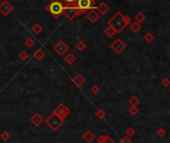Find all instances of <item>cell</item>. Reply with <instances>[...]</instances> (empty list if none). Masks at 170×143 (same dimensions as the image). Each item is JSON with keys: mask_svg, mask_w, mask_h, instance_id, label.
Masks as SVG:
<instances>
[{"mask_svg": "<svg viewBox=\"0 0 170 143\" xmlns=\"http://www.w3.org/2000/svg\"><path fill=\"white\" fill-rule=\"evenodd\" d=\"M130 22H131L130 17L126 16V15H122V13L120 12H116L107 21V24H109L107 26L112 27L114 30L116 34H120L129 25Z\"/></svg>", "mask_w": 170, "mask_h": 143, "instance_id": "obj_1", "label": "cell"}, {"mask_svg": "<svg viewBox=\"0 0 170 143\" xmlns=\"http://www.w3.org/2000/svg\"><path fill=\"white\" fill-rule=\"evenodd\" d=\"M64 4L62 3L61 0H52L47 6H46V10L54 17L55 19L60 18L64 9Z\"/></svg>", "mask_w": 170, "mask_h": 143, "instance_id": "obj_2", "label": "cell"}, {"mask_svg": "<svg viewBox=\"0 0 170 143\" xmlns=\"http://www.w3.org/2000/svg\"><path fill=\"white\" fill-rule=\"evenodd\" d=\"M44 121H45V123L48 125V127H49L51 130H53V131H58L59 129L63 126L64 123H65V120L61 119L60 117H58L56 114L53 113H51Z\"/></svg>", "mask_w": 170, "mask_h": 143, "instance_id": "obj_3", "label": "cell"}, {"mask_svg": "<svg viewBox=\"0 0 170 143\" xmlns=\"http://www.w3.org/2000/svg\"><path fill=\"white\" fill-rule=\"evenodd\" d=\"M86 12H87V10L79 9L78 7H67V6H64L62 14H63L68 20L72 21L73 19H75L77 16H79V15L83 14V13H86Z\"/></svg>", "mask_w": 170, "mask_h": 143, "instance_id": "obj_4", "label": "cell"}, {"mask_svg": "<svg viewBox=\"0 0 170 143\" xmlns=\"http://www.w3.org/2000/svg\"><path fill=\"white\" fill-rule=\"evenodd\" d=\"M53 113H55L58 117H60L61 119L65 120L71 114V109L69 107L66 106L64 103H59L58 106L53 110Z\"/></svg>", "mask_w": 170, "mask_h": 143, "instance_id": "obj_5", "label": "cell"}, {"mask_svg": "<svg viewBox=\"0 0 170 143\" xmlns=\"http://www.w3.org/2000/svg\"><path fill=\"white\" fill-rule=\"evenodd\" d=\"M110 49L112 50L116 54H121L125 49H126V44L124 43L121 39H116L112 44H110Z\"/></svg>", "mask_w": 170, "mask_h": 143, "instance_id": "obj_6", "label": "cell"}, {"mask_svg": "<svg viewBox=\"0 0 170 143\" xmlns=\"http://www.w3.org/2000/svg\"><path fill=\"white\" fill-rule=\"evenodd\" d=\"M53 50L56 52L59 56H64L68 51H69V46L65 43L64 41H58L54 46H53Z\"/></svg>", "mask_w": 170, "mask_h": 143, "instance_id": "obj_7", "label": "cell"}, {"mask_svg": "<svg viewBox=\"0 0 170 143\" xmlns=\"http://www.w3.org/2000/svg\"><path fill=\"white\" fill-rule=\"evenodd\" d=\"M14 9L13 5L11 3H9V1L7 0H3V1L0 3V13H1L3 16H8L11 12Z\"/></svg>", "mask_w": 170, "mask_h": 143, "instance_id": "obj_8", "label": "cell"}, {"mask_svg": "<svg viewBox=\"0 0 170 143\" xmlns=\"http://www.w3.org/2000/svg\"><path fill=\"white\" fill-rule=\"evenodd\" d=\"M76 7L82 10H89L90 8L97 9V7H95V3H92L90 0H77Z\"/></svg>", "mask_w": 170, "mask_h": 143, "instance_id": "obj_9", "label": "cell"}, {"mask_svg": "<svg viewBox=\"0 0 170 143\" xmlns=\"http://www.w3.org/2000/svg\"><path fill=\"white\" fill-rule=\"evenodd\" d=\"M44 117L41 115L39 113H34L32 116H31V118H30V121L31 123H32L33 125H35L36 127H39L40 125L42 124V123L44 122Z\"/></svg>", "mask_w": 170, "mask_h": 143, "instance_id": "obj_10", "label": "cell"}, {"mask_svg": "<svg viewBox=\"0 0 170 143\" xmlns=\"http://www.w3.org/2000/svg\"><path fill=\"white\" fill-rule=\"evenodd\" d=\"M86 82H87V81H86V78L81 74H77L76 76L73 78V83H74L78 87H83V85H85Z\"/></svg>", "mask_w": 170, "mask_h": 143, "instance_id": "obj_11", "label": "cell"}, {"mask_svg": "<svg viewBox=\"0 0 170 143\" xmlns=\"http://www.w3.org/2000/svg\"><path fill=\"white\" fill-rule=\"evenodd\" d=\"M100 17H101L100 14H99V13L97 12V10H95V9L90 10V12L87 13V19L90 23H96V22L100 19Z\"/></svg>", "mask_w": 170, "mask_h": 143, "instance_id": "obj_12", "label": "cell"}, {"mask_svg": "<svg viewBox=\"0 0 170 143\" xmlns=\"http://www.w3.org/2000/svg\"><path fill=\"white\" fill-rule=\"evenodd\" d=\"M82 138H83V140L85 141L86 143H92L94 140H96V135H95V133L92 132V131L90 130H87L85 133L82 135Z\"/></svg>", "mask_w": 170, "mask_h": 143, "instance_id": "obj_13", "label": "cell"}, {"mask_svg": "<svg viewBox=\"0 0 170 143\" xmlns=\"http://www.w3.org/2000/svg\"><path fill=\"white\" fill-rule=\"evenodd\" d=\"M96 140L98 143H114V140L107 134H101L98 138H96Z\"/></svg>", "mask_w": 170, "mask_h": 143, "instance_id": "obj_14", "label": "cell"}, {"mask_svg": "<svg viewBox=\"0 0 170 143\" xmlns=\"http://www.w3.org/2000/svg\"><path fill=\"white\" fill-rule=\"evenodd\" d=\"M97 12L99 13V14H101V15H105L107 12L110 10L109 6L107 5V3H105V2H101V3L100 4V5L97 7Z\"/></svg>", "mask_w": 170, "mask_h": 143, "instance_id": "obj_15", "label": "cell"}, {"mask_svg": "<svg viewBox=\"0 0 170 143\" xmlns=\"http://www.w3.org/2000/svg\"><path fill=\"white\" fill-rule=\"evenodd\" d=\"M45 56H46V52H45V50H43L42 48L37 49L36 51L34 52V54H33V57H34L37 61L43 60V59L45 58Z\"/></svg>", "mask_w": 170, "mask_h": 143, "instance_id": "obj_16", "label": "cell"}, {"mask_svg": "<svg viewBox=\"0 0 170 143\" xmlns=\"http://www.w3.org/2000/svg\"><path fill=\"white\" fill-rule=\"evenodd\" d=\"M64 61H65L68 65H73V64L77 61V58L73 53H68L66 56H64Z\"/></svg>", "mask_w": 170, "mask_h": 143, "instance_id": "obj_17", "label": "cell"}, {"mask_svg": "<svg viewBox=\"0 0 170 143\" xmlns=\"http://www.w3.org/2000/svg\"><path fill=\"white\" fill-rule=\"evenodd\" d=\"M139 103H140V100L136 96H132L129 100V104L130 106H137Z\"/></svg>", "mask_w": 170, "mask_h": 143, "instance_id": "obj_18", "label": "cell"}, {"mask_svg": "<svg viewBox=\"0 0 170 143\" xmlns=\"http://www.w3.org/2000/svg\"><path fill=\"white\" fill-rule=\"evenodd\" d=\"M130 30H131L133 33H138L141 30V24L137 23V22L130 23Z\"/></svg>", "mask_w": 170, "mask_h": 143, "instance_id": "obj_19", "label": "cell"}, {"mask_svg": "<svg viewBox=\"0 0 170 143\" xmlns=\"http://www.w3.org/2000/svg\"><path fill=\"white\" fill-rule=\"evenodd\" d=\"M43 31V27L41 26V24H39V23H35L34 25H33V27H32V32L34 33V34H36V35H39L40 33Z\"/></svg>", "mask_w": 170, "mask_h": 143, "instance_id": "obj_20", "label": "cell"}, {"mask_svg": "<svg viewBox=\"0 0 170 143\" xmlns=\"http://www.w3.org/2000/svg\"><path fill=\"white\" fill-rule=\"evenodd\" d=\"M134 20H135V22H137V23L141 24L142 22H144V20H145V15L143 14L142 12L136 13V15L134 16Z\"/></svg>", "mask_w": 170, "mask_h": 143, "instance_id": "obj_21", "label": "cell"}, {"mask_svg": "<svg viewBox=\"0 0 170 143\" xmlns=\"http://www.w3.org/2000/svg\"><path fill=\"white\" fill-rule=\"evenodd\" d=\"M103 33H105V35L107 37H109V38H112V37L116 35V32H114V30L112 29V27H109V26H107V28L103 31Z\"/></svg>", "mask_w": 170, "mask_h": 143, "instance_id": "obj_22", "label": "cell"}, {"mask_svg": "<svg viewBox=\"0 0 170 143\" xmlns=\"http://www.w3.org/2000/svg\"><path fill=\"white\" fill-rule=\"evenodd\" d=\"M87 48V45H86L85 42L83 41H79L78 43L76 44V49L78 50L79 52H84Z\"/></svg>", "mask_w": 170, "mask_h": 143, "instance_id": "obj_23", "label": "cell"}, {"mask_svg": "<svg viewBox=\"0 0 170 143\" xmlns=\"http://www.w3.org/2000/svg\"><path fill=\"white\" fill-rule=\"evenodd\" d=\"M61 1L67 7H76L77 0H61Z\"/></svg>", "mask_w": 170, "mask_h": 143, "instance_id": "obj_24", "label": "cell"}, {"mask_svg": "<svg viewBox=\"0 0 170 143\" xmlns=\"http://www.w3.org/2000/svg\"><path fill=\"white\" fill-rule=\"evenodd\" d=\"M105 115H107V113H105V111L103 110V109H98V110L96 111V116L99 118V119H103V118L105 117Z\"/></svg>", "mask_w": 170, "mask_h": 143, "instance_id": "obj_25", "label": "cell"}, {"mask_svg": "<svg viewBox=\"0 0 170 143\" xmlns=\"http://www.w3.org/2000/svg\"><path fill=\"white\" fill-rule=\"evenodd\" d=\"M144 40L147 43H151L152 41L154 40V35L152 34L151 32H147L146 34L144 35Z\"/></svg>", "mask_w": 170, "mask_h": 143, "instance_id": "obj_26", "label": "cell"}, {"mask_svg": "<svg viewBox=\"0 0 170 143\" xmlns=\"http://www.w3.org/2000/svg\"><path fill=\"white\" fill-rule=\"evenodd\" d=\"M138 113H139V110H138L137 106H130V107H129V113L131 116H135V115H137Z\"/></svg>", "mask_w": 170, "mask_h": 143, "instance_id": "obj_27", "label": "cell"}, {"mask_svg": "<svg viewBox=\"0 0 170 143\" xmlns=\"http://www.w3.org/2000/svg\"><path fill=\"white\" fill-rule=\"evenodd\" d=\"M10 137H11V135L8 131H3V132L0 134V138H1L3 141H8V140L10 139Z\"/></svg>", "mask_w": 170, "mask_h": 143, "instance_id": "obj_28", "label": "cell"}, {"mask_svg": "<svg viewBox=\"0 0 170 143\" xmlns=\"http://www.w3.org/2000/svg\"><path fill=\"white\" fill-rule=\"evenodd\" d=\"M125 135L131 138L132 136L135 135V129H134L133 127H129V128L125 130Z\"/></svg>", "mask_w": 170, "mask_h": 143, "instance_id": "obj_29", "label": "cell"}, {"mask_svg": "<svg viewBox=\"0 0 170 143\" xmlns=\"http://www.w3.org/2000/svg\"><path fill=\"white\" fill-rule=\"evenodd\" d=\"M100 91H101L100 87H99V85H92V87L90 89V94H94V96H97V94H98L99 92H100Z\"/></svg>", "mask_w": 170, "mask_h": 143, "instance_id": "obj_30", "label": "cell"}, {"mask_svg": "<svg viewBox=\"0 0 170 143\" xmlns=\"http://www.w3.org/2000/svg\"><path fill=\"white\" fill-rule=\"evenodd\" d=\"M18 57H19V59H20L21 61H26L28 59V57H29V54H28L26 51H21L18 54Z\"/></svg>", "mask_w": 170, "mask_h": 143, "instance_id": "obj_31", "label": "cell"}, {"mask_svg": "<svg viewBox=\"0 0 170 143\" xmlns=\"http://www.w3.org/2000/svg\"><path fill=\"white\" fill-rule=\"evenodd\" d=\"M166 130H165L164 128H162V127H159V128L156 130V135L158 136V137H164L165 135H166Z\"/></svg>", "mask_w": 170, "mask_h": 143, "instance_id": "obj_32", "label": "cell"}, {"mask_svg": "<svg viewBox=\"0 0 170 143\" xmlns=\"http://www.w3.org/2000/svg\"><path fill=\"white\" fill-rule=\"evenodd\" d=\"M34 45H35V41L33 40L32 38H27L25 40V46L27 48H29V49H30V48H32Z\"/></svg>", "mask_w": 170, "mask_h": 143, "instance_id": "obj_33", "label": "cell"}, {"mask_svg": "<svg viewBox=\"0 0 170 143\" xmlns=\"http://www.w3.org/2000/svg\"><path fill=\"white\" fill-rule=\"evenodd\" d=\"M161 85H163L164 87H168L170 85V80L168 78H164L161 80Z\"/></svg>", "mask_w": 170, "mask_h": 143, "instance_id": "obj_34", "label": "cell"}, {"mask_svg": "<svg viewBox=\"0 0 170 143\" xmlns=\"http://www.w3.org/2000/svg\"><path fill=\"white\" fill-rule=\"evenodd\" d=\"M120 143H132V140H131V138L129 137V136L124 135V136H123V137L120 140Z\"/></svg>", "mask_w": 170, "mask_h": 143, "instance_id": "obj_35", "label": "cell"}, {"mask_svg": "<svg viewBox=\"0 0 170 143\" xmlns=\"http://www.w3.org/2000/svg\"><path fill=\"white\" fill-rule=\"evenodd\" d=\"M90 1H92V3H95V1H96V0H90Z\"/></svg>", "mask_w": 170, "mask_h": 143, "instance_id": "obj_36", "label": "cell"}]
</instances>
